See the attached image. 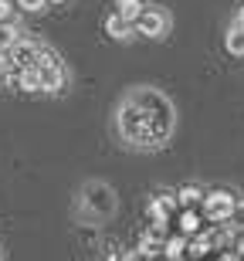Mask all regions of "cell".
Returning a JSON list of instances; mask_svg holds the SVG:
<instances>
[{"mask_svg":"<svg viewBox=\"0 0 244 261\" xmlns=\"http://www.w3.org/2000/svg\"><path fill=\"white\" fill-rule=\"evenodd\" d=\"M126 261H156V254H146L143 248H136V251H129Z\"/></svg>","mask_w":244,"mask_h":261,"instance_id":"ac0fdd59","label":"cell"},{"mask_svg":"<svg viewBox=\"0 0 244 261\" xmlns=\"http://www.w3.org/2000/svg\"><path fill=\"white\" fill-rule=\"evenodd\" d=\"M224 48L227 55H234V58H244V28L241 24H231L224 34Z\"/></svg>","mask_w":244,"mask_h":261,"instance_id":"9c48e42d","label":"cell"},{"mask_svg":"<svg viewBox=\"0 0 244 261\" xmlns=\"http://www.w3.org/2000/svg\"><path fill=\"white\" fill-rule=\"evenodd\" d=\"M17 7L20 10H31V14H38V10L48 7V0H17Z\"/></svg>","mask_w":244,"mask_h":261,"instance_id":"9a60e30c","label":"cell"},{"mask_svg":"<svg viewBox=\"0 0 244 261\" xmlns=\"http://www.w3.org/2000/svg\"><path fill=\"white\" fill-rule=\"evenodd\" d=\"M180 231H183V234H197V231H200V217H197L190 207H186L183 217H180Z\"/></svg>","mask_w":244,"mask_h":261,"instance_id":"5bb4252c","label":"cell"},{"mask_svg":"<svg viewBox=\"0 0 244 261\" xmlns=\"http://www.w3.org/2000/svg\"><path fill=\"white\" fill-rule=\"evenodd\" d=\"M14 7H17L14 0H0V24H7V20L14 17Z\"/></svg>","mask_w":244,"mask_h":261,"instance_id":"2e32d148","label":"cell"},{"mask_svg":"<svg viewBox=\"0 0 244 261\" xmlns=\"http://www.w3.org/2000/svg\"><path fill=\"white\" fill-rule=\"evenodd\" d=\"M237 254H244V234L237 238Z\"/></svg>","mask_w":244,"mask_h":261,"instance_id":"44dd1931","label":"cell"},{"mask_svg":"<svg viewBox=\"0 0 244 261\" xmlns=\"http://www.w3.org/2000/svg\"><path fill=\"white\" fill-rule=\"evenodd\" d=\"M17 88L20 92H41V68L38 65L17 68Z\"/></svg>","mask_w":244,"mask_h":261,"instance_id":"ba28073f","label":"cell"},{"mask_svg":"<svg viewBox=\"0 0 244 261\" xmlns=\"http://www.w3.org/2000/svg\"><path fill=\"white\" fill-rule=\"evenodd\" d=\"M78 214L85 221H109L116 214V190L102 180H88L78 194Z\"/></svg>","mask_w":244,"mask_h":261,"instance_id":"7a4b0ae2","label":"cell"},{"mask_svg":"<svg viewBox=\"0 0 244 261\" xmlns=\"http://www.w3.org/2000/svg\"><path fill=\"white\" fill-rule=\"evenodd\" d=\"M143 10H146L143 0H116V14H119V17H126V20H132V24L139 20Z\"/></svg>","mask_w":244,"mask_h":261,"instance_id":"30bf717a","label":"cell"},{"mask_svg":"<svg viewBox=\"0 0 244 261\" xmlns=\"http://www.w3.org/2000/svg\"><path fill=\"white\" fill-rule=\"evenodd\" d=\"M38 41H28V38H20L17 44H10L7 51H0L4 55V65L10 68V71H17V68H28V65H34L38 61Z\"/></svg>","mask_w":244,"mask_h":261,"instance_id":"277c9868","label":"cell"},{"mask_svg":"<svg viewBox=\"0 0 244 261\" xmlns=\"http://www.w3.org/2000/svg\"><path fill=\"white\" fill-rule=\"evenodd\" d=\"M231 224H237V227L244 231V200H237V203H234V214H231Z\"/></svg>","mask_w":244,"mask_h":261,"instance_id":"e0dca14e","label":"cell"},{"mask_svg":"<svg viewBox=\"0 0 244 261\" xmlns=\"http://www.w3.org/2000/svg\"><path fill=\"white\" fill-rule=\"evenodd\" d=\"M176 203H180V207H194V203H204V190H200L197 184L180 187V190H176Z\"/></svg>","mask_w":244,"mask_h":261,"instance_id":"8fae6325","label":"cell"},{"mask_svg":"<svg viewBox=\"0 0 244 261\" xmlns=\"http://www.w3.org/2000/svg\"><path fill=\"white\" fill-rule=\"evenodd\" d=\"M136 31L143 34V38H163L166 31H170V17H166V10L146 7L143 14H139V20H136Z\"/></svg>","mask_w":244,"mask_h":261,"instance_id":"5b68a950","label":"cell"},{"mask_svg":"<svg viewBox=\"0 0 244 261\" xmlns=\"http://www.w3.org/2000/svg\"><path fill=\"white\" fill-rule=\"evenodd\" d=\"M4 71H7V65H4V55H0V78H4Z\"/></svg>","mask_w":244,"mask_h":261,"instance_id":"7402d4cb","label":"cell"},{"mask_svg":"<svg viewBox=\"0 0 244 261\" xmlns=\"http://www.w3.org/2000/svg\"><path fill=\"white\" fill-rule=\"evenodd\" d=\"M65 82H68V75H65L61 61H58V65L41 68V92H61V88H65Z\"/></svg>","mask_w":244,"mask_h":261,"instance_id":"8992f818","label":"cell"},{"mask_svg":"<svg viewBox=\"0 0 244 261\" xmlns=\"http://www.w3.org/2000/svg\"><path fill=\"white\" fill-rule=\"evenodd\" d=\"M217 261H237V258H234V254H224V258H217Z\"/></svg>","mask_w":244,"mask_h":261,"instance_id":"603a6c76","label":"cell"},{"mask_svg":"<svg viewBox=\"0 0 244 261\" xmlns=\"http://www.w3.org/2000/svg\"><path fill=\"white\" fill-rule=\"evenodd\" d=\"M234 24H241V28H244V4L237 7V17H234Z\"/></svg>","mask_w":244,"mask_h":261,"instance_id":"ffe728a7","label":"cell"},{"mask_svg":"<svg viewBox=\"0 0 244 261\" xmlns=\"http://www.w3.org/2000/svg\"><path fill=\"white\" fill-rule=\"evenodd\" d=\"M48 4H65V0H48Z\"/></svg>","mask_w":244,"mask_h":261,"instance_id":"cb8c5ba5","label":"cell"},{"mask_svg":"<svg viewBox=\"0 0 244 261\" xmlns=\"http://www.w3.org/2000/svg\"><path fill=\"white\" fill-rule=\"evenodd\" d=\"M234 203H237V197H231L227 190H210V194H204V217L210 224H224V221H231Z\"/></svg>","mask_w":244,"mask_h":261,"instance_id":"3957f363","label":"cell"},{"mask_svg":"<svg viewBox=\"0 0 244 261\" xmlns=\"http://www.w3.org/2000/svg\"><path fill=\"white\" fill-rule=\"evenodd\" d=\"M105 34H109V38H116V41H129L132 34H136V24H132V20H126V17H119V14H109Z\"/></svg>","mask_w":244,"mask_h":261,"instance_id":"52a82bcc","label":"cell"},{"mask_svg":"<svg viewBox=\"0 0 244 261\" xmlns=\"http://www.w3.org/2000/svg\"><path fill=\"white\" fill-rule=\"evenodd\" d=\"M116 129L132 149H159L176 129V109L159 88L139 85L122 95L116 109Z\"/></svg>","mask_w":244,"mask_h":261,"instance_id":"6da1fadb","label":"cell"},{"mask_svg":"<svg viewBox=\"0 0 244 261\" xmlns=\"http://www.w3.org/2000/svg\"><path fill=\"white\" fill-rule=\"evenodd\" d=\"M105 261H126V258H122V254H119V251H116V248H112V251H109V254H105Z\"/></svg>","mask_w":244,"mask_h":261,"instance_id":"d6986e66","label":"cell"},{"mask_svg":"<svg viewBox=\"0 0 244 261\" xmlns=\"http://www.w3.org/2000/svg\"><path fill=\"white\" fill-rule=\"evenodd\" d=\"M17 41H20V31L14 28L10 20H7V24H0V51H7L10 44H17Z\"/></svg>","mask_w":244,"mask_h":261,"instance_id":"4fadbf2b","label":"cell"},{"mask_svg":"<svg viewBox=\"0 0 244 261\" xmlns=\"http://www.w3.org/2000/svg\"><path fill=\"white\" fill-rule=\"evenodd\" d=\"M163 254H166L170 261H180V258L186 254V238H183V234H176V238H166Z\"/></svg>","mask_w":244,"mask_h":261,"instance_id":"7c38bea8","label":"cell"}]
</instances>
